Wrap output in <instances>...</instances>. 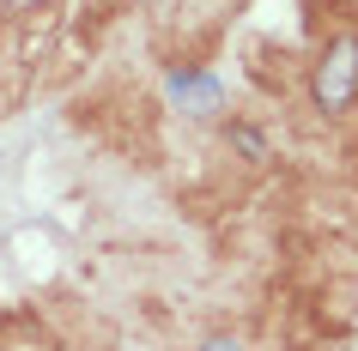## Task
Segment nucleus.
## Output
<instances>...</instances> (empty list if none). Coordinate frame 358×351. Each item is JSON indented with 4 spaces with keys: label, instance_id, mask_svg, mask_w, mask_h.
I'll use <instances>...</instances> for the list:
<instances>
[{
    "label": "nucleus",
    "instance_id": "obj_1",
    "mask_svg": "<svg viewBox=\"0 0 358 351\" xmlns=\"http://www.w3.org/2000/svg\"><path fill=\"white\" fill-rule=\"evenodd\" d=\"M352 79H358V49L352 43H340L334 49V61H328V67H322V103H328V110H340V103H346V97H352Z\"/></svg>",
    "mask_w": 358,
    "mask_h": 351
},
{
    "label": "nucleus",
    "instance_id": "obj_2",
    "mask_svg": "<svg viewBox=\"0 0 358 351\" xmlns=\"http://www.w3.org/2000/svg\"><path fill=\"white\" fill-rule=\"evenodd\" d=\"M170 97L182 103V110H194V115H213L219 110V79H207V73H170Z\"/></svg>",
    "mask_w": 358,
    "mask_h": 351
},
{
    "label": "nucleus",
    "instance_id": "obj_3",
    "mask_svg": "<svg viewBox=\"0 0 358 351\" xmlns=\"http://www.w3.org/2000/svg\"><path fill=\"white\" fill-rule=\"evenodd\" d=\"M201 351H243V345H237V339H207Z\"/></svg>",
    "mask_w": 358,
    "mask_h": 351
}]
</instances>
